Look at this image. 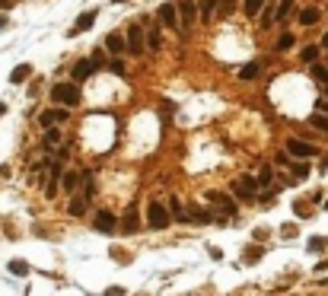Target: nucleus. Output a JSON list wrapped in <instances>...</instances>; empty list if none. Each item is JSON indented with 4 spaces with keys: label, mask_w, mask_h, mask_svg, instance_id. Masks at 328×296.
I'll return each instance as SVG.
<instances>
[{
    "label": "nucleus",
    "mask_w": 328,
    "mask_h": 296,
    "mask_svg": "<svg viewBox=\"0 0 328 296\" xmlns=\"http://www.w3.org/2000/svg\"><path fill=\"white\" fill-rule=\"evenodd\" d=\"M51 99L58 102V106H76L80 102V86H76L74 80L70 83H58V86H51Z\"/></svg>",
    "instance_id": "f257e3e1"
},
{
    "label": "nucleus",
    "mask_w": 328,
    "mask_h": 296,
    "mask_svg": "<svg viewBox=\"0 0 328 296\" xmlns=\"http://www.w3.org/2000/svg\"><path fill=\"white\" fill-rule=\"evenodd\" d=\"M146 223H150L153 230H166V226L172 223L169 207H166V204H160V201H150V207H146Z\"/></svg>",
    "instance_id": "f03ea898"
},
{
    "label": "nucleus",
    "mask_w": 328,
    "mask_h": 296,
    "mask_svg": "<svg viewBox=\"0 0 328 296\" xmlns=\"http://www.w3.org/2000/svg\"><path fill=\"white\" fill-rule=\"evenodd\" d=\"M232 194L239 198V201H255V194H258V178L255 176H242V178H236L232 182Z\"/></svg>",
    "instance_id": "7ed1b4c3"
},
{
    "label": "nucleus",
    "mask_w": 328,
    "mask_h": 296,
    "mask_svg": "<svg viewBox=\"0 0 328 296\" xmlns=\"http://www.w3.org/2000/svg\"><path fill=\"white\" fill-rule=\"evenodd\" d=\"M124 45L131 54H144V29H140V22H134V26H128V32H124Z\"/></svg>",
    "instance_id": "20e7f679"
},
{
    "label": "nucleus",
    "mask_w": 328,
    "mask_h": 296,
    "mask_svg": "<svg viewBox=\"0 0 328 296\" xmlns=\"http://www.w3.org/2000/svg\"><path fill=\"white\" fill-rule=\"evenodd\" d=\"M287 153L290 156H296V160H306V156H316V144H306V140H300V137H290L287 140Z\"/></svg>",
    "instance_id": "39448f33"
},
{
    "label": "nucleus",
    "mask_w": 328,
    "mask_h": 296,
    "mask_svg": "<svg viewBox=\"0 0 328 296\" xmlns=\"http://www.w3.org/2000/svg\"><path fill=\"white\" fill-rule=\"evenodd\" d=\"M160 22L166 26V29H182V22H178V6L176 4H162L160 6Z\"/></svg>",
    "instance_id": "423d86ee"
},
{
    "label": "nucleus",
    "mask_w": 328,
    "mask_h": 296,
    "mask_svg": "<svg viewBox=\"0 0 328 296\" xmlns=\"http://www.w3.org/2000/svg\"><path fill=\"white\" fill-rule=\"evenodd\" d=\"M207 201H210V204H217V210H220V214H236V201H232L230 194L210 191V194H207Z\"/></svg>",
    "instance_id": "0eeeda50"
},
{
    "label": "nucleus",
    "mask_w": 328,
    "mask_h": 296,
    "mask_svg": "<svg viewBox=\"0 0 328 296\" xmlns=\"http://www.w3.org/2000/svg\"><path fill=\"white\" fill-rule=\"evenodd\" d=\"M115 226H118V220H115L112 210H99L96 214V230L99 232H115Z\"/></svg>",
    "instance_id": "6e6552de"
},
{
    "label": "nucleus",
    "mask_w": 328,
    "mask_h": 296,
    "mask_svg": "<svg viewBox=\"0 0 328 296\" xmlns=\"http://www.w3.org/2000/svg\"><path fill=\"white\" fill-rule=\"evenodd\" d=\"M176 6H178V16H182V29H188V26L194 22V13H198L194 4H192V0H178Z\"/></svg>",
    "instance_id": "1a4fd4ad"
},
{
    "label": "nucleus",
    "mask_w": 328,
    "mask_h": 296,
    "mask_svg": "<svg viewBox=\"0 0 328 296\" xmlns=\"http://www.w3.org/2000/svg\"><path fill=\"white\" fill-rule=\"evenodd\" d=\"M86 204H90V201H86L80 191H74V194H70V204H67V214H70V216H83V214H86Z\"/></svg>",
    "instance_id": "9d476101"
},
{
    "label": "nucleus",
    "mask_w": 328,
    "mask_h": 296,
    "mask_svg": "<svg viewBox=\"0 0 328 296\" xmlns=\"http://www.w3.org/2000/svg\"><path fill=\"white\" fill-rule=\"evenodd\" d=\"M106 51H108V54H122V51H128L122 32H112V36L106 38Z\"/></svg>",
    "instance_id": "9b49d317"
},
{
    "label": "nucleus",
    "mask_w": 328,
    "mask_h": 296,
    "mask_svg": "<svg viewBox=\"0 0 328 296\" xmlns=\"http://www.w3.org/2000/svg\"><path fill=\"white\" fill-rule=\"evenodd\" d=\"M80 194L86 198V201L96 194V176H92V172H83L80 176Z\"/></svg>",
    "instance_id": "f8f14e48"
},
{
    "label": "nucleus",
    "mask_w": 328,
    "mask_h": 296,
    "mask_svg": "<svg viewBox=\"0 0 328 296\" xmlns=\"http://www.w3.org/2000/svg\"><path fill=\"white\" fill-rule=\"evenodd\" d=\"M92 22H96V10H86L80 20H76V26L70 29V36H80V32H86V29H92Z\"/></svg>",
    "instance_id": "ddd939ff"
},
{
    "label": "nucleus",
    "mask_w": 328,
    "mask_h": 296,
    "mask_svg": "<svg viewBox=\"0 0 328 296\" xmlns=\"http://www.w3.org/2000/svg\"><path fill=\"white\" fill-rule=\"evenodd\" d=\"M169 216L176 223H192V216H188V210L178 204V198H172V201H169Z\"/></svg>",
    "instance_id": "4468645a"
},
{
    "label": "nucleus",
    "mask_w": 328,
    "mask_h": 296,
    "mask_svg": "<svg viewBox=\"0 0 328 296\" xmlns=\"http://www.w3.org/2000/svg\"><path fill=\"white\" fill-rule=\"evenodd\" d=\"M42 128H54L58 121H67V112H61V108H51V112H42Z\"/></svg>",
    "instance_id": "2eb2a0df"
},
{
    "label": "nucleus",
    "mask_w": 328,
    "mask_h": 296,
    "mask_svg": "<svg viewBox=\"0 0 328 296\" xmlns=\"http://www.w3.org/2000/svg\"><path fill=\"white\" fill-rule=\"evenodd\" d=\"M96 67H92V60H80V64H74V70H70V76H74V83H83L86 76H90Z\"/></svg>",
    "instance_id": "dca6fc26"
},
{
    "label": "nucleus",
    "mask_w": 328,
    "mask_h": 296,
    "mask_svg": "<svg viewBox=\"0 0 328 296\" xmlns=\"http://www.w3.org/2000/svg\"><path fill=\"white\" fill-rule=\"evenodd\" d=\"M318 20H322V10H318V6H306V10L300 13V26H306V29H309V26H316Z\"/></svg>",
    "instance_id": "f3484780"
},
{
    "label": "nucleus",
    "mask_w": 328,
    "mask_h": 296,
    "mask_svg": "<svg viewBox=\"0 0 328 296\" xmlns=\"http://www.w3.org/2000/svg\"><path fill=\"white\" fill-rule=\"evenodd\" d=\"M188 216L192 220H198V223H214V210H207V207H188Z\"/></svg>",
    "instance_id": "a211bd4d"
},
{
    "label": "nucleus",
    "mask_w": 328,
    "mask_h": 296,
    "mask_svg": "<svg viewBox=\"0 0 328 296\" xmlns=\"http://www.w3.org/2000/svg\"><path fill=\"white\" fill-rule=\"evenodd\" d=\"M217 10H220V0H204V4H201V20L204 22H214Z\"/></svg>",
    "instance_id": "6ab92c4d"
},
{
    "label": "nucleus",
    "mask_w": 328,
    "mask_h": 296,
    "mask_svg": "<svg viewBox=\"0 0 328 296\" xmlns=\"http://www.w3.org/2000/svg\"><path fill=\"white\" fill-rule=\"evenodd\" d=\"M61 188L67 191V194H74V191L80 188V176H76V172H64V176H61Z\"/></svg>",
    "instance_id": "aec40b11"
},
{
    "label": "nucleus",
    "mask_w": 328,
    "mask_h": 296,
    "mask_svg": "<svg viewBox=\"0 0 328 296\" xmlns=\"http://www.w3.org/2000/svg\"><path fill=\"white\" fill-rule=\"evenodd\" d=\"M64 144V134L58 128H45V146L51 150V146H61Z\"/></svg>",
    "instance_id": "412c9836"
},
{
    "label": "nucleus",
    "mask_w": 328,
    "mask_h": 296,
    "mask_svg": "<svg viewBox=\"0 0 328 296\" xmlns=\"http://www.w3.org/2000/svg\"><path fill=\"white\" fill-rule=\"evenodd\" d=\"M268 0H242V13L246 16H258V10H264Z\"/></svg>",
    "instance_id": "4be33fe9"
},
{
    "label": "nucleus",
    "mask_w": 328,
    "mask_h": 296,
    "mask_svg": "<svg viewBox=\"0 0 328 296\" xmlns=\"http://www.w3.org/2000/svg\"><path fill=\"white\" fill-rule=\"evenodd\" d=\"M137 223H140V220H137V207H131V210L124 214V223H122V230H124V232H134V230H137Z\"/></svg>",
    "instance_id": "5701e85b"
},
{
    "label": "nucleus",
    "mask_w": 328,
    "mask_h": 296,
    "mask_svg": "<svg viewBox=\"0 0 328 296\" xmlns=\"http://www.w3.org/2000/svg\"><path fill=\"white\" fill-rule=\"evenodd\" d=\"M10 274H16V277H26V274H29V264H26L22 258H13V261H10Z\"/></svg>",
    "instance_id": "b1692460"
},
{
    "label": "nucleus",
    "mask_w": 328,
    "mask_h": 296,
    "mask_svg": "<svg viewBox=\"0 0 328 296\" xmlns=\"http://www.w3.org/2000/svg\"><path fill=\"white\" fill-rule=\"evenodd\" d=\"M29 74H32V67H29V64H20V67H16V70L10 74V83H22Z\"/></svg>",
    "instance_id": "393cba45"
},
{
    "label": "nucleus",
    "mask_w": 328,
    "mask_h": 296,
    "mask_svg": "<svg viewBox=\"0 0 328 296\" xmlns=\"http://www.w3.org/2000/svg\"><path fill=\"white\" fill-rule=\"evenodd\" d=\"M312 80L328 86V67H325V64H312Z\"/></svg>",
    "instance_id": "a878e982"
},
{
    "label": "nucleus",
    "mask_w": 328,
    "mask_h": 296,
    "mask_svg": "<svg viewBox=\"0 0 328 296\" xmlns=\"http://www.w3.org/2000/svg\"><path fill=\"white\" fill-rule=\"evenodd\" d=\"M290 13H293V0H280V6H278V13H274V20H287Z\"/></svg>",
    "instance_id": "bb28decb"
},
{
    "label": "nucleus",
    "mask_w": 328,
    "mask_h": 296,
    "mask_svg": "<svg viewBox=\"0 0 328 296\" xmlns=\"http://www.w3.org/2000/svg\"><path fill=\"white\" fill-rule=\"evenodd\" d=\"M258 76V64H246V67H239V80H255Z\"/></svg>",
    "instance_id": "cd10ccee"
},
{
    "label": "nucleus",
    "mask_w": 328,
    "mask_h": 296,
    "mask_svg": "<svg viewBox=\"0 0 328 296\" xmlns=\"http://www.w3.org/2000/svg\"><path fill=\"white\" fill-rule=\"evenodd\" d=\"M318 51H322V48H318V45H306V48H303V60H309V64H316V58H318Z\"/></svg>",
    "instance_id": "c85d7f7f"
},
{
    "label": "nucleus",
    "mask_w": 328,
    "mask_h": 296,
    "mask_svg": "<svg viewBox=\"0 0 328 296\" xmlns=\"http://www.w3.org/2000/svg\"><path fill=\"white\" fill-rule=\"evenodd\" d=\"M268 185H271V166H264L258 172V188H268Z\"/></svg>",
    "instance_id": "c756f323"
},
{
    "label": "nucleus",
    "mask_w": 328,
    "mask_h": 296,
    "mask_svg": "<svg viewBox=\"0 0 328 296\" xmlns=\"http://www.w3.org/2000/svg\"><path fill=\"white\" fill-rule=\"evenodd\" d=\"M309 124L318 128V130H328V115H312V118H309Z\"/></svg>",
    "instance_id": "7c9ffc66"
},
{
    "label": "nucleus",
    "mask_w": 328,
    "mask_h": 296,
    "mask_svg": "<svg viewBox=\"0 0 328 296\" xmlns=\"http://www.w3.org/2000/svg\"><path fill=\"white\" fill-rule=\"evenodd\" d=\"M293 42H296V38H293L290 32H284V36H280V42H278V48H280V51H290V48H293Z\"/></svg>",
    "instance_id": "2f4dec72"
},
{
    "label": "nucleus",
    "mask_w": 328,
    "mask_h": 296,
    "mask_svg": "<svg viewBox=\"0 0 328 296\" xmlns=\"http://www.w3.org/2000/svg\"><path fill=\"white\" fill-rule=\"evenodd\" d=\"M150 48H153V51H160V48H162V36H160V29H153V32H150Z\"/></svg>",
    "instance_id": "473e14b6"
},
{
    "label": "nucleus",
    "mask_w": 328,
    "mask_h": 296,
    "mask_svg": "<svg viewBox=\"0 0 328 296\" xmlns=\"http://www.w3.org/2000/svg\"><path fill=\"white\" fill-rule=\"evenodd\" d=\"M264 255V248H258V246H252V248H246V261H258Z\"/></svg>",
    "instance_id": "72a5a7b5"
},
{
    "label": "nucleus",
    "mask_w": 328,
    "mask_h": 296,
    "mask_svg": "<svg viewBox=\"0 0 328 296\" xmlns=\"http://www.w3.org/2000/svg\"><path fill=\"white\" fill-rule=\"evenodd\" d=\"M328 246V239H322V236H312V242H309V248H312V252H322Z\"/></svg>",
    "instance_id": "f704fd0d"
},
{
    "label": "nucleus",
    "mask_w": 328,
    "mask_h": 296,
    "mask_svg": "<svg viewBox=\"0 0 328 296\" xmlns=\"http://www.w3.org/2000/svg\"><path fill=\"white\" fill-rule=\"evenodd\" d=\"M293 172H296V178H306L309 176V166H306V162H293Z\"/></svg>",
    "instance_id": "c9c22d12"
},
{
    "label": "nucleus",
    "mask_w": 328,
    "mask_h": 296,
    "mask_svg": "<svg viewBox=\"0 0 328 296\" xmlns=\"http://www.w3.org/2000/svg\"><path fill=\"white\" fill-rule=\"evenodd\" d=\"M108 70H112V74H122V76H124V64H122V60H108Z\"/></svg>",
    "instance_id": "e433bc0d"
},
{
    "label": "nucleus",
    "mask_w": 328,
    "mask_h": 296,
    "mask_svg": "<svg viewBox=\"0 0 328 296\" xmlns=\"http://www.w3.org/2000/svg\"><path fill=\"white\" fill-rule=\"evenodd\" d=\"M90 60H92V67H102V64H106V54H102V51H96Z\"/></svg>",
    "instance_id": "4c0bfd02"
},
{
    "label": "nucleus",
    "mask_w": 328,
    "mask_h": 296,
    "mask_svg": "<svg viewBox=\"0 0 328 296\" xmlns=\"http://www.w3.org/2000/svg\"><path fill=\"white\" fill-rule=\"evenodd\" d=\"M106 296H124V290H122V286H108Z\"/></svg>",
    "instance_id": "58836bf2"
},
{
    "label": "nucleus",
    "mask_w": 328,
    "mask_h": 296,
    "mask_svg": "<svg viewBox=\"0 0 328 296\" xmlns=\"http://www.w3.org/2000/svg\"><path fill=\"white\" fill-rule=\"evenodd\" d=\"M322 48H328V32H325V38H322Z\"/></svg>",
    "instance_id": "ea45409f"
},
{
    "label": "nucleus",
    "mask_w": 328,
    "mask_h": 296,
    "mask_svg": "<svg viewBox=\"0 0 328 296\" xmlns=\"http://www.w3.org/2000/svg\"><path fill=\"white\" fill-rule=\"evenodd\" d=\"M4 26H6V16H0V29H4Z\"/></svg>",
    "instance_id": "a19ab883"
},
{
    "label": "nucleus",
    "mask_w": 328,
    "mask_h": 296,
    "mask_svg": "<svg viewBox=\"0 0 328 296\" xmlns=\"http://www.w3.org/2000/svg\"><path fill=\"white\" fill-rule=\"evenodd\" d=\"M4 112H6V106H4V102H0V115H4Z\"/></svg>",
    "instance_id": "79ce46f5"
},
{
    "label": "nucleus",
    "mask_w": 328,
    "mask_h": 296,
    "mask_svg": "<svg viewBox=\"0 0 328 296\" xmlns=\"http://www.w3.org/2000/svg\"><path fill=\"white\" fill-rule=\"evenodd\" d=\"M0 6H6V0H0Z\"/></svg>",
    "instance_id": "37998d69"
},
{
    "label": "nucleus",
    "mask_w": 328,
    "mask_h": 296,
    "mask_svg": "<svg viewBox=\"0 0 328 296\" xmlns=\"http://www.w3.org/2000/svg\"><path fill=\"white\" fill-rule=\"evenodd\" d=\"M325 99H328V86H325Z\"/></svg>",
    "instance_id": "c03bdc74"
},
{
    "label": "nucleus",
    "mask_w": 328,
    "mask_h": 296,
    "mask_svg": "<svg viewBox=\"0 0 328 296\" xmlns=\"http://www.w3.org/2000/svg\"><path fill=\"white\" fill-rule=\"evenodd\" d=\"M325 210H328V201H325Z\"/></svg>",
    "instance_id": "a18cd8bd"
}]
</instances>
